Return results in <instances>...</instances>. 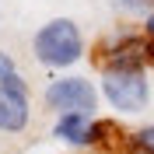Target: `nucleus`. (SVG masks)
Wrapping results in <instances>:
<instances>
[{"label":"nucleus","mask_w":154,"mask_h":154,"mask_svg":"<svg viewBox=\"0 0 154 154\" xmlns=\"http://www.w3.org/2000/svg\"><path fill=\"white\" fill-rule=\"evenodd\" d=\"M32 53L42 67L63 70L84 60V35L77 28V21L70 18H53L32 35Z\"/></svg>","instance_id":"nucleus-1"},{"label":"nucleus","mask_w":154,"mask_h":154,"mask_svg":"<svg viewBox=\"0 0 154 154\" xmlns=\"http://www.w3.org/2000/svg\"><path fill=\"white\" fill-rule=\"evenodd\" d=\"M116 11H123V14H151V0H109Z\"/></svg>","instance_id":"nucleus-8"},{"label":"nucleus","mask_w":154,"mask_h":154,"mask_svg":"<svg viewBox=\"0 0 154 154\" xmlns=\"http://www.w3.org/2000/svg\"><path fill=\"white\" fill-rule=\"evenodd\" d=\"M42 102H46L49 112H56V116H67V112L95 116V109H98V88L91 84L88 77L67 74V77H56V81L46 84Z\"/></svg>","instance_id":"nucleus-3"},{"label":"nucleus","mask_w":154,"mask_h":154,"mask_svg":"<svg viewBox=\"0 0 154 154\" xmlns=\"http://www.w3.org/2000/svg\"><path fill=\"white\" fill-rule=\"evenodd\" d=\"M105 133H109V123H98L95 116H84V112L56 116V123H53V137L70 147H98L105 140Z\"/></svg>","instance_id":"nucleus-5"},{"label":"nucleus","mask_w":154,"mask_h":154,"mask_svg":"<svg viewBox=\"0 0 154 154\" xmlns=\"http://www.w3.org/2000/svg\"><path fill=\"white\" fill-rule=\"evenodd\" d=\"M144 32H147V35L154 38V11H151V14H147V18H144Z\"/></svg>","instance_id":"nucleus-10"},{"label":"nucleus","mask_w":154,"mask_h":154,"mask_svg":"<svg viewBox=\"0 0 154 154\" xmlns=\"http://www.w3.org/2000/svg\"><path fill=\"white\" fill-rule=\"evenodd\" d=\"M151 4H154V0H151Z\"/></svg>","instance_id":"nucleus-11"},{"label":"nucleus","mask_w":154,"mask_h":154,"mask_svg":"<svg viewBox=\"0 0 154 154\" xmlns=\"http://www.w3.org/2000/svg\"><path fill=\"white\" fill-rule=\"evenodd\" d=\"M98 91L123 116H137L151 105V81H147V70L140 67H102Z\"/></svg>","instance_id":"nucleus-2"},{"label":"nucleus","mask_w":154,"mask_h":154,"mask_svg":"<svg viewBox=\"0 0 154 154\" xmlns=\"http://www.w3.org/2000/svg\"><path fill=\"white\" fill-rule=\"evenodd\" d=\"M147 63H154V38L133 35V32H112L102 42V67H140L147 70Z\"/></svg>","instance_id":"nucleus-4"},{"label":"nucleus","mask_w":154,"mask_h":154,"mask_svg":"<svg viewBox=\"0 0 154 154\" xmlns=\"http://www.w3.org/2000/svg\"><path fill=\"white\" fill-rule=\"evenodd\" d=\"M32 119L28 109V95H18V91H7L0 84V133H21Z\"/></svg>","instance_id":"nucleus-6"},{"label":"nucleus","mask_w":154,"mask_h":154,"mask_svg":"<svg viewBox=\"0 0 154 154\" xmlns=\"http://www.w3.org/2000/svg\"><path fill=\"white\" fill-rule=\"evenodd\" d=\"M0 84L7 88V91H18V95H28V84H25V77L18 70H11V74H0Z\"/></svg>","instance_id":"nucleus-9"},{"label":"nucleus","mask_w":154,"mask_h":154,"mask_svg":"<svg viewBox=\"0 0 154 154\" xmlns=\"http://www.w3.org/2000/svg\"><path fill=\"white\" fill-rule=\"evenodd\" d=\"M126 154H154V126H140L126 140Z\"/></svg>","instance_id":"nucleus-7"}]
</instances>
